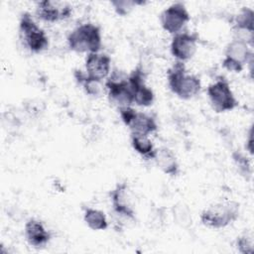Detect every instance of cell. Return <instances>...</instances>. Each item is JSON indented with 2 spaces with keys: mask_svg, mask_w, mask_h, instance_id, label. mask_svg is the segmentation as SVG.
I'll return each instance as SVG.
<instances>
[{
  "mask_svg": "<svg viewBox=\"0 0 254 254\" xmlns=\"http://www.w3.org/2000/svg\"><path fill=\"white\" fill-rule=\"evenodd\" d=\"M169 89L179 98L189 100L195 97L201 90L198 75L189 72L185 63L176 61L167 70Z\"/></svg>",
  "mask_w": 254,
  "mask_h": 254,
  "instance_id": "cell-1",
  "label": "cell"
},
{
  "mask_svg": "<svg viewBox=\"0 0 254 254\" xmlns=\"http://www.w3.org/2000/svg\"><path fill=\"white\" fill-rule=\"evenodd\" d=\"M128 82L133 95L134 104L142 107L151 106L155 100L153 89L146 83V73L141 65H137L129 74Z\"/></svg>",
  "mask_w": 254,
  "mask_h": 254,
  "instance_id": "cell-10",
  "label": "cell"
},
{
  "mask_svg": "<svg viewBox=\"0 0 254 254\" xmlns=\"http://www.w3.org/2000/svg\"><path fill=\"white\" fill-rule=\"evenodd\" d=\"M190 20V15L183 2H175L169 5L160 14L161 27L173 36L182 32Z\"/></svg>",
  "mask_w": 254,
  "mask_h": 254,
  "instance_id": "cell-9",
  "label": "cell"
},
{
  "mask_svg": "<svg viewBox=\"0 0 254 254\" xmlns=\"http://www.w3.org/2000/svg\"><path fill=\"white\" fill-rule=\"evenodd\" d=\"M153 161L165 175L177 177L180 173V164L177 156L171 149L167 147L156 149Z\"/></svg>",
  "mask_w": 254,
  "mask_h": 254,
  "instance_id": "cell-17",
  "label": "cell"
},
{
  "mask_svg": "<svg viewBox=\"0 0 254 254\" xmlns=\"http://www.w3.org/2000/svg\"><path fill=\"white\" fill-rule=\"evenodd\" d=\"M235 246L241 254H252L254 251L253 235L250 232H244L237 237Z\"/></svg>",
  "mask_w": 254,
  "mask_h": 254,
  "instance_id": "cell-22",
  "label": "cell"
},
{
  "mask_svg": "<svg viewBox=\"0 0 254 254\" xmlns=\"http://www.w3.org/2000/svg\"><path fill=\"white\" fill-rule=\"evenodd\" d=\"M105 90L111 103L115 104L117 108L123 106H132L133 95L128 82V74L120 70H113L106 78Z\"/></svg>",
  "mask_w": 254,
  "mask_h": 254,
  "instance_id": "cell-8",
  "label": "cell"
},
{
  "mask_svg": "<svg viewBox=\"0 0 254 254\" xmlns=\"http://www.w3.org/2000/svg\"><path fill=\"white\" fill-rule=\"evenodd\" d=\"M85 73L97 80L103 81L111 72V58L104 53L87 54L84 62Z\"/></svg>",
  "mask_w": 254,
  "mask_h": 254,
  "instance_id": "cell-15",
  "label": "cell"
},
{
  "mask_svg": "<svg viewBox=\"0 0 254 254\" xmlns=\"http://www.w3.org/2000/svg\"><path fill=\"white\" fill-rule=\"evenodd\" d=\"M19 37L23 46L31 53L39 54L49 48L46 32L36 23L29 12H23L19 19Z\"/></svg>",
  "mask_w": 254,
  "mask_h": 254,
  "instance_id": "cell-4",
  "label": "cell"
},
{
  "mask_svg": "<svg viewBox=\"0 0 254 254\" xmlns=\"http://www.w3.org/2000/svg\"><path fill=\"white\" fill-rule=\"evenodd\" d=\"M73 77L77 84L82 87L84 92L91 97H98L104 91L105 86L103 85V82L88 76L85 71L74 69Z\"/></svg>",
  "mask_w": 254,
  "mask_h": 254,
  "instance_id": "cell-18",
  "label": "cell"
},
{
  "mask_svg": "<svg viewBox=\"0 0 254 254\" xmlns=\"http://www.w3.org/2000/svg\"><path fill=\"white\" fill-rule=\"evenodd\" d=\"M253 63L252 47L245 42L232 39L225 47L224 58L221 62V65L228 71L240 72L247 64Z\"/></svg>",
  "mask_w": 254,
  "mask_h": 254,
  "instance_id": "cell-6",
  "label": "cell"
},
{
  "mask_svg": "<svg viewBox=\"0 0 254 254\" xmlns=\"http://www.w3.org/2000/svg\"><path fill=\"white\" fill-rule=\"evenodd\" d=\"M232 158H233V161L238 169V172L242 176H244L245 178L247 176H251V166H250L249 160L246 158V156L244 154L236 151V152L232 153Z\"/></svg>",
  "mask_w": 254,
  "mask_h": 254,
  "instance_id": "cell-23",
  "label": "cell"
},
{
  "mask_svg": "<svg viewBox=\"0 0 254 254\" xmlns=\"http://www.w3.org/2000/svg\"><path fill=\"white\" fill-rule=\"evenodd\" d=\"M25 238L35 248L45 247L51 240V233L45 224L37 218H29L24 226Z\"/></svg>",
  "mask_w": 254,
  "mask_h": 254,
  "instance_id": "cell-16",
  "label": "cell"
},
{
  "mask_svg": "<svg viewBox=\"0 0 254 254\" xmlns=\"http://www.w3.org/2000/svg\"><path fill=\"white\" fill-rule=\"evenodd\" d=\"M83 221L91 230L101 231L108 228V220L105 213L97 208L84 207Z\"/></svg>",
  "mask_w": 254,
  "mask_h": 254,
  "instance_id": "cell-20",
  "label": "cell"
},
{
  "mask_svg": "<svg viewBox=\"0 0 254 254\" xmlns=\"http://www.w3.org/2000/svg\"><path fill=\"white\" fill-rule=\"evenodd\" d=\"M247 143H246V149L248 150V152L250 153V154H252L253 153V144H252V142H253V140H252V128L250 129V131H249V134H248V139H247V141H246Z\"/></svg>",
  "mask_w": 254,
  "mask_h": 254,
  "instance_id": "cell-24",
  "label": "cell"
},
{
  "mask_svg": "<svg viewBox=\"0 0 254 254\" xmlns=\"http://www.w3.org/2000/svg\"><path fill=\"white\" fill-rule=\"evenodd\" d=\"M66 42L69 50L74 53H98L102 46L101 29L90 22L80 24L68 33Z\"/></svg>",
  "mask_w": 254,
  "mask_h": 254,
  "instance_id": "cell-2",
  "label": "cell"
},
{
  "mask_svg": "<svg viewBox=\"0 0 254 254\" xmlns=\"http://www.w3.org/2000/svg\"><path fill=\"white\" fill-rule=\"evenodd\" d=\"M198 39V34L194 32H180L174 35L170 44L171 55L178 62L190 60L196 52Z\"/></svg>",
  "mask_w": 254,
  "mask_h": 254,
  "instance_id": "cell-11",
  "label": "cell"
},
{
  "mask_svg": "<svg viewBox=\"0 0 254 254\" xmlns=\"http://www.w3.org/2000/svg\"><path fill=\"white\" fill-rule=\"evenodd\" d=\"M36 16L48 23H56L68 19L71 16L72 8L69 4L60 1L43 0L37 3Z\"/></svg>",
  "mask_w": 254,
  "mask_h": 254,
  "instance_id": "cell-13",
  "label": "cell"
},
{
  "mask_svg": "<svg viewBox=\"0 0 254 254\" xmlns=\"http://www.w3.org/2000/svg\"><path fill=\"white\" fill-rule=\"evenodd\" d=\"M145 3L146 2L139 0H114L110 2L115 13L121 17L129 15L135 7L144 5Z\"/></svg>",
  "mask_w": 254,
  "mask_h": 254,
  "instance_id": "cell-21",
  "label": "cell"
},
{
  "mask_svg": "<svg viewBox=\"0 0 254 254\" xmlns=\"http://www.w3.org/2000/svg\"><path fill=\"white\" fill-rule=\"evenodd\" d=\"M112 209L115 215L126 220H135V210L132 207L128 185L118 183L109 192Z\"/></svg>",
  "mask_w": 254,
  "mask_h": 254,
  "instance_id": "cell-14",
  "label": "cell"
},
{
  "mask_svg": "<svg viewBox=\"0 0 254 254\" xmlns=\"http://www.w3.org/2000/svg\"><path fill=\"white\" fill-rule=\"evenodd\" d=\"M130 143L133 150L145 160H153L156 148L148 135L130 134Z\"/></svg>",
  "mask_w": 254,
  "mask_h": 254,
  "instance_id": "cell-19",
  "label": "cell"
},
{
  "mask_svg": "<svg viewBox=\"0 0 254 254\" xmlns=\"http://www.w3.org/2000/svg\"><path fill=\"white\" fill-rule=\"evenodd\" d=\"M233 39L245 42L253 47L254 40V11L249 7H243L232 20Z\"/></svg>",
  "mask_w": 254,
  "mask_h": 254,
  "instance_id": "cell-12",
  "label": "cell"
},
{
  "mask_svg": "<svg viewBox=\"0 0 254 254\" xmlns=\"http://www.w3.org/2000/svg\"><path fill=\"white\" fill-rule=\"evenodd\" d=\"M240 213V204L235 200H223L205 207L199 215L202 225L212 229L227 227L237 220Z\"/></svg>",
  "mask_w": 254,
  "mask_h": 254,
  "instance_id": "cell-3",
  "label": "cell"
},
{
  "mask_svg": "<svg viewBox=\"0 0 254 254\" xmlns=\"http://www.w3.org/2000/svg\"><path fill=\"white\" fill-rule=\"evenodd\" d=\"M118 113L123 124L129 129L130 134L149 136L158 130L156 118L151 114L136 110L132 106L119 107Z\"/></svg>",
  "mask_w": 254,
  "mask_h": 254,
  "instance_id": "cell-7",
  "label": "cell"
},
{
  "mask_svg": "<svg viewBox=\"0 0 254 254\" xmlns=\"http://www.w3.org/2000/svg\"><path fill=\"white\" fill-rule=\"evenodd\" d=\"M206 94L212 109L217 113L232 111L239 104L228 80L222 75L208 84Z\"/></svg>",
  "mask_w": 254,
  "mask_h": 254,
  "instance_id": "cell-5",
  "label": "cell"
}]
</instances>
